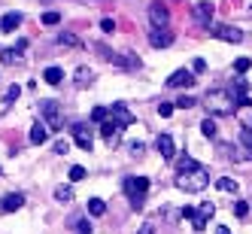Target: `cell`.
Instances as JSON below:
<instances>
[{
	"label": "cell",
	"mask_w": 252,
	"mask_h": 234,
	"mask_svg": "<svg viewBox=\"0 0 252 234\" xmlns=\"http://www.w3.org/2000/svg\"><path fill=\"white\" fill-rule=\"evenodd\" d=\"M210 186V170L201 167L194 158H179L176 161V189L183 192H204Z\"/></svg>",
	"instance_id": "1"
},
{
	"label": "cell",
	"mask_w": 252,
	"mask_h": 234,
	"mask_svg": "<svg viewBox=\"0 0 252 234\" xmlns=\"http://www.w3.org/2000/svg\"><path fill=\"white\" fill-rule=\"evenodd\" d=\"M204 103H207V110L213 116H231V113H237L234 98H231V92H225V88H210V92L204 95Z\"/></svg>",
	"instance_id": "2"
},
{
	"label": "cell",
	"mask_w": 252,
	"mask_h": 234,
	"mask_svg": "<svg viewBox=\"0 0 252 234\" xmlns=\"http://www.w3.org/2000/svg\"><path fill=\"white\" fill-rule=\"evenodd\" d=\"M125 195H128V201L134 210L143 207V201H146V192H149V179L146 176H125V183H122Z\"/></svg>",
	"instance_id": "3"
},
{
	"label": "cell",
	"mask_w": 252,
	"mask_h": 234,
	"mask_svg": "<svg viewBox=\"0 0 252 234\" xmlns=\"http://www.w3.org/2000/svg\"><path fill=\"white\" fill-rule=\"evenodd\" d=\"M40 116L46 119V128L49 131H58L61 128V110L55 100H40Z\"/></svg>",
	"instance_id": "4"
},
{
	"label": "cell",
	"mask_w": 252,
	"mask_h": 234,
	"mask_svg": "<svg viewBox=\"0 0 252 234\" xmlns=\"http://www.w3.org/2000/svg\"><path fill=\"white\" fill-rule=\"evenodd\" d=\"M149 22H152V31H161V28L170 25V12H167V6L161 3V0H155L149 6Z\"/></svg>",
	"instance_id": "5"
},
{
	"label": "cell",
	"mask_w": 252,
	"mask_h": 234,
	"mask_svg": "<svg viewBox=\"0 0 252 234\" xmlns=\"http://www.w3.org/2000/svg\"><path fill=\"white\" fill-rule=\"evenodd\" d=\"M210 33L213 37H219L225 43H240L243 40V31L240 28H231V25H210Z\"/></svg>",
	"instance_id": "6"
},
{
	"label": "cell",
	"mask_w": 252,
	"mask_h": 234,
	"mask_svg": "<svg viewBox=\"0 0 252 234\" xmlns=\"http://www.w3.org/2000/svg\"><path fill=\"white\" fill-rule=\"evenodd\" d=\"M194 82H197V76L191 73V70H186V67L183 70H173V73L167 76V85L170 88H191Z\"/></svg>",
	"instance_id": "7"
},
{
	"label": "cell",
	"mask_w": 252,
	"mask_h": 234,
	"mask_svg": "<svg viewBox=\"0 0 252 234\" xmlns=\"http://www.w3.org/2000/svg\"><path fill=\"white\" fill-rule=\"evenodd\" d=\"M110 122H116L119 125V128H128V125H134V113L128 110V106H125V103H113V110H110Z\"/></svg>",
	"instance_id": "8"
},
{
	"label": "cell",
	"mask_w": 252,
	"mask_h": 234,
	"mask_svg": "<svg viewBox=\"0 0 252 234\" xmlns=\"http://www.w3.org/2000/svg\"><path fill=\"white\" fill-rule=\"evenodd\" d=\"M155 149H158V155L164 158V161H173V158H176V146H173V137H170V134H158Z\"/></svg>",
	"instance_id": "9"
},
{
	"label": "cell",
	"mask_w": 252,
	"mask_h": 234,
	"mask_svg": "<svg viewBox=\"0 0 252 234\" xmlns=\"http://www.w3.org/2000/svg\"><path fill=\"white\" fill-rule=\"evenodd\" d=\"M73 140H76V146L85 149V152H92V146H94L92 128H85V125H76V128H73Z\"/></svg>",
	"instance_id": "10"
},
{
	"label": "cell",
	"mask_w": 252,
	"mask_h": 234,
	"mask_svg": "<svg viewBox=\"0 0 252 234\" xmlns=\"http://www.w3.org/2000/svg\"><path fill=\"white\" fill-rule=\"evenodd\" d=\"M25 207V195L22 192H9L3 201H0V210L3 213H15V210H22Z\"/></svg>",
	"instance_id": "11"
},
{
	"label": "cell",
	"mask_w": 252,
	"mask_h": 234,
	"mask_svg": "<svg viewBox=\"0 0 252 234\" xmlns=\"http://www.w3.org/2000/svg\"><path fill=\"white\" fill-rule=\"evenodd\" d=\"M170 43H173V33H170L167 28H161V31H152V33H149V46H152V49H167Z\"/></svg>",
	"instance_id": "12"
},
{
	"label": "cell",
	"mask_w": 252,
	"mask_h": 234,
	"mask_svg": "<svg viewBox=\"0 0 252 234\" xmlns=\"http://www.w3.org/2000/svg\"><path fill=\"white\" fill-rule=\"evenodd\" d=\"M119 134H122V128H119L116 122H110V119L100 122V137L110 143V146H116V143H119Z\"/></svg>",
	"instance_id": "13"
},
{
	"label": "cell",
	"mask_w": 252,
	"mask_h": 234,
	"mask_svg": "<svg viewBox=\"0 0 252 234\" xmlns=\"http://www.w3.org/2000/svg\"><path fill=\"white\" fill-rule=\"evenodd\" d=\"M213 9H216L213 3H197V6H194V22L204 25V28H210V25H213Z\"/></svg>",
	"instance_id": "14"
},
{
	"label": "cell",
	"mask_w": 252,
	"mask_h": 234,
	"mask_svg": "<svg viewBox=\"0 0 252 234\" xmlns=\"http://www.w3.org/2000/svg\"><path fill=\"white\" fill-rule=\"evenodd\" d=\"M46 140H49V128H46L43 122H37V125L31 128V143H37V146H43Z\"/></svg>",
	"instance_id": "15"
},
{
	"label": "cell",
	"mask_w": 252,
	"mask_h": 234,
	"mask_svg": "<svg viewBox=\"0 0 252 234\" xmlns=\"http://www.w3.org/2000/svg\"><path fill=\"white\" fill-rule=\"evenodd\" d=\"M216 152H219L222 158H234V161H240V158H243V152L234 146V143H219V146H216Z\"/></svg>",
	"instance_id": "16"
},
{
	"label": "cell",
	"mask_w": 252,
	"mask_h": 234,
	"mask_svg": "<svg viewBox=\"0 0 252 234\" xmlns=\"http://www.w3.org/2000/svg\"><path fill=\"white\" fill-rule=\"evenodd\" d=\"M19 25H22V12H6L0 19V31H15Z\"/></svg>",
	"instance_id": "17"
},
{
	"label": "cell",
	"mask_w": 252,
	"mask_h": 234,
	"mask_svg": "<svg viewBox=\"0 0 252 234\" xmlns=\"http://www.w3.org/2000/svg\"><path fill=\"white\" fill-rule=\"evenodd\" d=\"M43 82H49V85H61V82H64V70H61V67H46Z\"/></svg>",
	"instance_id": "18"
},
{
	"label": "cell",
	"mask_w": 252,
	"mask_h": 234,
	"mask_svg": "<svg viewBox=\"0 0 252 234\" xmlns=\"http://www.w3.org/2000/svg\"><path fill=\"white\" fill-rule=\"evenodd\" d=\"M216 189H219V192H228V195H234L240 186H237V179H231V176H219V179H216Z\"/></svg>",
	"instance_id": "19"
},
{
	"label": "cell",
	"mask_w": 252,
	"mask_h": 234,
	"mask_svg": "<svg viewBox=\"0 0 252 234\" xmlns=\"http://www.w3.org/2000/svg\"><path fill=\"white\" fill-rule=\"evenodd\" d=\"M92 79H94V70L92 67H79L76 70V85H92Z\"/></svg>",
	"instance_id": "20"
},
{
	"label": "cell",
	"mask_w": 252,
	"mask_h": 234,
	"mask_svg": "<svg viewBox=\"0 0 252 234\" xmlns=\"http://www.w3.org/2000/svg\"><path fill=\"white\" fill-rule=\"evenodd\" d=\"M201 131H204L207 140H216V137H219V128H216L213 119H204V122H201Z\"/></svg>",
	"instance_id": "21"
},
{
	"label": "cell",
	"mask_w": 252,
	"mask_h": 234,
	"mask_svg": "<svg viewBox=\"0 0 252 234\" xmlns=\"http://www.w3.org/2000/svg\"><path fill=\"white\" fill-rule=\"evenodd\" d=\"M55 198H58L61 204H70V201H73V189H70V186H58L55 189Z\"/></svg>",
	"instance_id": "22"
},
{
	"label": "cell",
	"mask_w": 252,
	"mask_h": 234,
	"mask_svg": "<svg viewBox=\"0 0 252 234\" xmlns=\"http://www.w3.org/2000/svg\"><path fill=\"white\" fill-rule=\"evenodd\" d=\"M88 213H92V216H103L106 213V204L100 201V198H92V201H88Z\"/></svg>",
	"instance_id": "23"
},
{
	"label": "cell",
	"mask_w": 252,
	"mask_h": 234,
	"mask_svg": "<svg viewBox=\"0 0 252 234\" xmlns=\"http://www.w3.org/2000/svg\"><path fill=\"white\" fill-rule=\"evenodd\" d=\"M207 222H210L207 216L194 210V216H191V228H194V231H207Z\"/></svg>",
	"instance_id": "24"
},
{
	"label": "cell",
	"mask_w": 252,
	"mask_h": 234,
	"mask_svg": "<svg viewBox=\"0 0 252 234\" xmlns=\"http://www.w3.org/2000/svg\"><path fill=\"white\" fill-rule=\"evenodd\" d=\"M19 55H22V49H3L0 61H3V64H15V61H19Z\"/></svg>",
	"instance_id": "25"
},
{
	"label": "cell",
	"mask_w": 252,
	"mask_h": 234,
	"mask_svg": "<svg viewBox=\"0 0 252 234\" xmlns=\"http://www.w3.org/2000/svg\"><path fill=\"white\" fill-rule=\"evenodd\" d=\"M249 67H252V58H237V61H234V73H237V76H243Z\"/></svg>",
	"instance_id": "26"
},
{
	"label": "cell",
	"mask_w": 252,
	"mask_h": 234,
	"mask_svg": "<svg viewBox=\"0 0 252 234\" xmlns=\"http://www.w3.org/2000/svg\"><path fill=\"white\" fill-rule=\"evenodd\" d=\"M58 22H61V12H55V9L43 12V25H49V28H52V25H58Z\"/></svg>",
	"instance_id": "27"
},
{
	"label": "cell",
	"mask_w": 252,
	"mask_h": 234,
	"mask_svg": "<svg viewBox=\"0 0 252 234\" xmlns=\"http://www.w3.org/2000/svg\"><path fill=\"white\" fill-rule=\"evenodd\" d=\"M73 225H76V234H94V228H92V222H88V219H76Z\"/></svg>",
	"instance_id": "28"
},
{
	"label": "cell",
	"mask_w": 252,
	"mask_h": 234,
	"mask_svg": "<svg viewBox=\"0 0 252 234\" xmlns=\"http://www.w3.org/2000/svg\"><path fill=\"white\" fill-rule=\"evenodd\" d=\"M106 116H110V110H106V106H94V110H92V119H94V122H106Z\"/></svg>",
	"instance_id": "29"
},
{
	"label": "cell",
	"mask_w": 252,
	"mask_h": 234,
	"mask_svg": "<svg viewBox=\"0 0 252 234\" xmlns=\"http://www.w3.org/2000/svg\"><path fill=\"white\" fill-rule=\"evenodd\" d=\"M158 116H161V119H167V116H173V103H167V100H161V103H158Z\"/></svg>",
	"instance_id": "30"
},
{
	"label": "cell",
	"mask_w": 252,
	"mask_h": 234,
	"mask_svg": "<svg viewBox=\"0 0 252 234\" xmlns=\"http://www.w3.org/2000/svg\"><path fill=\"white\" fill-rule=\"evenodd\" d=\"M70 179H73V183H79V179H85V167L73 165V167H70Z\"/></svg>",
	"instance_id": "31"
},
{
	"label": "cell",
	"mask_w": 252,
	"mask_h": 234,
	"mask_svg": "<svg viewBox=\"0 0 252 234\" xmlns=\"http://www.w3.org/2000/svg\"><path fill=\"white\" fill-rule=\"evenodd\" d=\"M246 213H249V204L246 201H234V216H240V219H243Z\"/></svg>",
	"instance_id": "32"
},
{
	"label": "cell",
	"mask_w": 252,
	"mask_h": 234,
	"mask_svg": "<svg viewBox=\"0 0 252 234\" xmlns=\"http://www.w3.org/2000/svg\"><path fill=\"white\" fill-rule=\"evenodd\" d=\"M204 70H207V61H204V58H194V61H191V73H194V76L204 73Z\"/></svg>",
	"instance_id": "33"
},
{
	"label": "cell",
	"mask_w": 252,
	"mask_h": 234,
	"mask_svg": "<svg viewBox=\"0 0 252 234\" xmlns=\"http://www.w3.org/2000/svg\"><path fill=\"white\" fill-rule=\"evenodd\" d=\"M173 106H183V110H191V106H194V98H189V95H183V98H179Z\"/></svg>",
	"instance_id": "34"
},
{
	"label": "cell",
	"mask_w": 252,
	"mask_h": 234,
	"mask_svg": "<svg viewBox=\"0 0 252 234\" xmlns=\"http://www.w3.org/2000/svg\"><path fill=\"white\" fill-rule=\"evenodd\" d=\"M240 143H243L246 149H252V131H249V128H243V131H240Z\"/></svg>",
	"instance_id": "35"
},
{
	"label": "cell",
	"mask_w": 252,
	"mask_h": 234,
	"mask_svg": "<svg viewBox=\"0 0 252 234\" xmlns=\"http://www.w3.org/2000/svg\"><path fill=\"white\" fill-rule=\"evenodd\" d=\"M67 149H70L67 140H55V155H67Z\"/></svg>",
	"instance_id": "36"
},
{
	"label": "cell",
	"mask_w": 252,
	"mask_h": 234,
	"mask_svg": "<svg viewBox=\"0 0 252 234\" xmlns=\"http://www.w3.org/2000/svg\"><path fill=\"white\" fill-rule=\"evenodd\" d=\"M197 213H204L207 219H213V216H216V204H201V210H197Z\"/></svg>",
	"instance_id": "37"
},
{
	"label": "cell",
	"mask_w": 252,
	"mask_h": 234,
	"mask_svg": "<svg viewBox=\"0 0 252 234\" xmlns=\"http://www.w3.org/2000/svg\"><path fill=\"white\" fill-rule=\"evenodd\" d=\"M58 43H61V46H76L79 40H76V37H70V33H61V37H58Z\"/></svg>",
	"instance_id": "38"
},
{
	"label": "cell",
	"mask_w": 252,
	"mask_h": 234,
	"mask_svg": "<svg viewBox=\"0 0 252 234\" xmlns=\"http://www.w3.org/2000/svg\"><path fill=\"white\" fill-rule=\"evenodd\" d=\"M100 31H103V33H113V31H116V22H113V19H103V22H100Z\"/></svg>",
	"instance_id": "39"
},
{
	"label": "cell",
	"mask_w": 252,
	"mask_h": 234,
	"mask_svg": "<svg viewBox=\"0 0 252 234\" xmlns=\"http://www.w3.org/2000/svg\"><path fill=\"white\" fill-rule=\"evenodd\" d=\"M19 95H22V88H19V85H12L9 92H6V100H15V98H19Z\"/></svg>",
	"instance_id": "40"
},
{
	"label": "cell",
	"mask_w": 252,
	"mask_h": 234,
	"mask_svg": "<svg viewBox=\"0 0 252 234\" xmlns=\"http://www.w3.org/2000/svg\"><path fill=\"white\" fill-rule=\"evenodd\" d=\"M143 149H146L143 143H131V152H134V155H143Z\"/></svg>",
	"instance_id": "41"
},
{
	"label": "cell",
	"mask_w": 252,
	"mask_h": 234,
	"mask_svg": "<svg viewBox=\"0 0 252 234\" xmlns=\"http://www.w3.org/2000/svg\"><path fill=\"white\" fill-rule=\"evenodd\" d=\"M194 216V207H183V219H191Z\"/></svg>",
	"instance_id": "42"
},
{
	"label": "cell",
	"mask_w": 252,
	"mask_h": 234,
	"mask_svg": "<svg viewBox=\"0 0 252 234\" xmlns=\"http://www.w3.org/2000/svg\"><path fill=\"white\" fill-rule=\"evenodd\" d=\"M216 234H231V231H228V225H219V228H216Z\"/></svg>",
	"instance_id": "43"
},
{
	"label": "cell",
	"mask_w": 252,
	"mask_h": 234,
	"mask_svg": "<svg viewBox=\"0 0 252 234\" xmlns=\"http://www.w3.org/2000/svg\"><path fill=\"white\" fill-rule=\"evenodd\" d=\"M140 234H152V225H143V231Z\"/></svg>",
	"instance_id": "44"
},
{
	"label": "cell",
	"mask_w": 252,
	"mask_h": 234,
	"mask_svg": "<svg viewBox=\"0 0 252 234\" xmlns=\"http://www.w3.org/2000/svg\"><path fill=\"white\" fill-rule=\"evenodd\" d=\"M246 128H249V131H252V122H249V125H246Z\"/></svg>",
	"instance_id": "45"
},
{
	"label": "cell",
	"mask_w": 252,
	"mask_h": 234,
	"mask_svg": "<svg viewBox=\"0 0 252 234\" xmlns=\"http://www.w3.org/2000/svg\"><path fill=\"white\" fill-rule=\"evenodd\" d=\"M249 12H252V6H249Z\"/></svg>",
	"instance_id": "46"
}]
</instances>
